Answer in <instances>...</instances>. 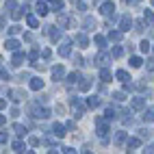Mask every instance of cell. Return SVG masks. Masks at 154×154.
<instances>
[{
    "instance_id": "cell-22",
    "label": "cell",
    "mask_w": 154,
    "mask_h": 154,
    "mask_svg": "<svg viewBox=\"0 0 154 154\" xmlns=\"http://www.w3.org/2000/svg\"><path fill=\"white\" fill-rule=\"evenodd\" d=\"M141 119L146 122V124H150V122H154V111H152V109H150V111H143Z\"/></svg>"
},
{
    "instance_id": "cell-48",
    "label": "cell",
    "mask_w": 154,
    "mask_h": 154,
    "mask_svg": "<svg viewBox=\"0 0 154 154\" xmlns=\"http://www.w3.org/2000/svg\"><path fill=\"white\" fill-rule=\"evenodd\" d=\"M126 5H137V2H141V0H124Z\"/></svg>"
},
{
    "instance_id": "cell-44",
    "label": "cell",
    "mask_w": 154,
    "mask_h": 154,
    "mask_svg": "<svg viewBox=\"0 0 154 154\" xmlns=\"http://www.w3.org/2000/svg\"><path fill=\"white\" fill-rule=\"evenodd\" d=\"M28 143H30V146H39V143H42V141H39L37 137H30V139H28Z\"/></svg>"
},
{
    "instance_id": "cell-15",
    "label": "cell",
    "mask_w": 154,
    "mask_h": 154,
    "mask_svg": "<svg viewBox=\"0 0 154 154\" xmlns=\"http://www.w3.org/2000/svg\"><path fill=\"white\" fill-rule=\"evenodd\" d=\"M135 111H141L143 106H146V98H132V104H130Z\"/></svg>"
},
{
    "instance_id": "cell-18",
    "label": "cell",
    "mask_w": 154,
    "mask_h": 154,
    "mask_svg": "<svg viewBox=\"0 0 154 154\" xmlns=\"http://www.w3.org/2000/svg\"><path fill=\"white\" fill-rule=\"evenodd\" d=\"M30 89H33V91L44 89V80L42 78H30Z\"/></svg>"
},
{
    "instance_id": "cell-26",
    "label": "cell",
    "mask_w": 154,
    "mask_h": 154,
    "mask_svg": "<svg viewBox=\"0 0 154 154\" xmlns=\"http://www.w3.org/2000/svg\"><path fill=\"white\" fill-rule=\"evenodd\" d=\"M115 76H117V78L122 80V83H126V80H130V76H128V72H126V69H117V72H115Z\"/></svg>"
},
{
    "instance_id": "cell-35",
    "label": "cell",
    "mask_w": 154,
    "mask_h": 154,
    "mask_svg": "<svg viewBox=\"0 0 154 154\" xmlns=\"http://www.w3.org/2000/svg\"><path fill=\"white\" fill-rule=\"evenodd\" d=\"M141 63H143L141 57H130V65H132V67H141Z\"/></svg>"
},
{
    "instance_id": "cell-4",
    "label": "cell",
    "mask_w": 154,
    "mask_h": 154,
    "mask_svg": "<svg viewBox=\"0 0 154 154\" xmlns=\"http://www.w3.org/2000/svg\"><path fill=\"white\" fill-rule=\"evenodd\" d=\"M69 104H72V109L76 111V117H80V115L85 113V106H83V102H80V98H72Z\"/></svg>"
},
{
    "instance_id": "cell-52",
    "label": "cell",
    "mask_w": 154,
    "mask_h": 154,
    "mask_svg": "<svg viewBox=\"0 0 154 154\" xmlns=\"http://www.w3.org/2000/svg\"><path fill=\"white\" fill-rule=\"evenodd\" d=\"M48 2H57V0H48Z\"/></svg>"
},
{
    "instance_id": "cell-10",
    "label": "cell",
    "mask_w": 154,
    "mask_h": 154,
    "mask_svg": "<svg viewBox=\"0 0 154 154\" xmlns=\"http://www.w3.org/2000/svg\"><path fill=\"white\" fill-rule=\"evenodd\" d=\"M63 76H65V69H63V65H54V67H52V78H54V80H61Z\"/></svg>"
},
{
    "instance_id": "cell-36",
    "label": "cell",
    "mask_w": 154,
    "mask_h": 154,
    "mask_svg": "<svg viewBox=\"0 0 154 154\" xmlns=\"http://www.w3.org/2000/svg\"><path fill=\"white\" fill-rule=\"evenodd\" d=\"M52 7H54V11H57V13H61L65 5H63V0H57V2H52Z\"/></svg>"
},
{
    "instance_id": "cell-55",
    "label": "cell",
    "mask_w": 154,
    "mask_h": 154,
    "mask_svg": "<svg viewBox=\"0 0 154 154\" xmlns=\"http://www.w3.org/2000/svg\"><path fill=\"white\" fill-rule=\"evenodd\" d=\"M152 50H154V48H152Z\"/></svg>"
},
{
    "instance_id": "cell-54",
    "label": "cell",
    "mask_w": 154,
    "mask_h": 154,
    "mask_svg": "<svg viewBox=\"0 0 154 154\" xmlns=\"http://www.w3.org/2000/svg\"><path fill=\"white\" fill-rule=\"evenodd\" d=\"M74 2H76V0H74Z\"/></svg>"
},
{
    "instance_id": "cell-17",
    "label": "cell",
    "mask_w": 154,
    "mask_h": 154,
    "mask_svg": "<svg viewBox=\"0 0 154 154\" xmlns=\"http://www.w3.org/2000/svg\"><path fill=\"white\" fill-rule=\"evenodd\" d=\"M5 48H7V50H13V52H15V50L20 48V42L11 37V39H7V42H5Z\"/></svg>"
},
{
    "instance_id": "cell-24",
    "label": "cell",
    "mask_w": 154,
    "mask_h": 154,
    "mask_svg": "<svg viewBox=\"0 0 154 154\" xmlns=\"http://www.w3.org/2000/svg\"><path fill=\"white\" fill-rule=\"evenodd\" d=\"M115 113H117V109H113V106H109V109L104 111V119H109V122H111V119H115V117H117Z\"/></svg>"
},
{
    "instance_id": "cell-31",
    "label": "cell",
    "mask_w": 154,
    "mask_h": 154,
    "mask_svg": "<svg viewBox=\"0 0 154 154\" xmlns=\"http://www.w3.org/2000/svg\"><path fill=\"white\" fill-rule=\"evenodd\" d=\"M96 28V20L94 17H85V30H94Z\"/></svg>"
},
{
    "instance_id": "cell-12",
    "label": "cell",
    "mask_w": 154,
    "mask_h": 154,
    "mask_svg": "<svg viewBox=\"0 0 154 154\" xmlns=\"http://www.w3.org/2000/svg\"><path fill=\"white\" fill-rule=\"evenodd\" d=\"M48 35H50V39H52V42H59V37H61V26H59V28L48 26Z\"/></svg>"
},
{
    "instance_id": "cell-49",
    "label": "cell",
    "mask_w": 154,
    "mask_h": 154,
    "mask_svg": "<svg viewBox=\"0 0 154 154\" xmlns=\"http://www.w3.org/2000/svg\"><path fill=\"white\" fill-rule=\"evenodd\" d=\"M5 122H7V117H5V115H0V126H2Z\"/></svg>"
},
{
    "instance_id": "cell-13",
    "label": "cell",
    "mask_w": 154,
    "mask_h": 154,
    "mask_svg": "<svg viewBox=\"0 0 154 154\" xmlns=\"http://www.w3.org/2000/svg\"><path fill=\"white\" fill-rule=\"evenodd\" d=\"M109 61H111V57H109V54H104V52H102V54H98V57L94 59V63L102 67V65H106V63H109Z\"/></svg>"
},
{
    "instance_id": "cell-41",
    "label": "cell",
    "mask_w": 154,
    "mask_h": 154,
    "mask_svg": "<svg viewBox=\"0 0 154 154\" xmlns=\"http://www.w3.org/2000/svg\"><path fill=\"white\" fill-rule=\"evenodd\" d=\"M20 30H22V28H20L17 24H13L11 28H9V35H17V33H20Z\"/></svg>"
},
{
    "instance_id": "cell-1",
    "label": "cell",
    "mask_w": 154,
    "mask_h": 154,
    "mask_svg": "<svg viewBox=\"0 0 154 154\" xmlns=\"http://www.w3.org/2000/svg\"><path fill=\"white\" fill-rule=\"evenodd\" d=\"M96 130H98V135L102 137V141L106 143V132H109V124H106V122H102L100 117H96Z\"/></svg>"
},
{
    "instance_id": "cell-23",
    "label": "cell",
    "mask_w": 154,
    "mask_h": 154,
    "mask_svg": "<svg viewBox=\"0 0 154 154\" xmlns=\"http://www.w3.org/2000/svg\"><path fill=\"white\" fill-rule=\"evenodd\" d=\"M13 132L17 137H24L26 135V126H22V124H13Z\"/></svg>"
},
{
    "instance_id": "cell-25",
    "label": "cell",
    "mask_w": 154,
    "mask_h": 154,
    "mask_svg": "<svg viewBox=\"0 0 154 154\" xmlns=\"http://www.w3.org/2000/svg\"><path fill=\"white\" fill-rule=\"evenodd\" d=\"M35 11H37L39 15H46V13H48V7H46V2H42V0H39V2H37V7H35Z\"/></svg>"
},
{
    "instance_id": "cell-51",
    "label": "cell",
    "mask_w": 154,
    "mask_h": 154,
    "mask_svg": "<svg viewBox=\"0 0 154 154\" xmlns=\"http://www.w3.org/2000/svg\"><path fill=\"white\" fill-rule=\"evenodd\" d=\"M5 106H7V102H5V100H0V109H5Z\"/></svg>"
},
{
    "instance_id": "cell-32",
    "label": "cell",
    "mask_w": 154,
    "mask_h": 154,
    "mask_svg": "<svg viewBox=\"0 0 154 154\" xmlns=\"http://www.w3.org/2000/svg\"><path fill=\"white\" fill-rule=\"evenodd\" d=\"M94 42H96L98 48H106V39L102 37V35H96V37H94Z\"/></svg>"
},
{
    "instance_id": "cell-53",
    "label": "cell",
    "mask_w": 154,
    "mask_h": 154,
    "mask_svg": "<svg viewBox=\"0 0 154 154\" xmlns=\"http://www.w3.org/2000/svg\"><path fill=\"white\" fill-rule=\"evenodd\" d=\"M152 5H154V0H152Z\"/></svg>"
},
{
    "instance_id": "cell-2",
    "label": "cell",
    "mask_w": 154,
    "mask_h": 154,
    "mask_svg": "<svg viewBox=\"0 0 154 154\" xmlns=\"http://www.w3.org/2000/svg\"><path fill=\"white\" fill-rule=\"evenodd\" d=\"M30 115L35 119H48L50 117V111L48 109H37V106H30Z\"/></svg>"
},
{
    "instance_id": "cell-3",
    "label": "cell",
    "mask_w": 154,
    "mask_h": 154,
    "mask_svg": "<svg viewBox=\"0 0 154 154\" xmlns=\"http://www.w3.org/2000/svg\"><path fill=\"white\" fill-rule=\"evenodd\" d=\"M5 94L11 96L13 102H22V100H26V94H24V91H20V89H5Z\"/></svg>"
},
{
    "instance_id": "cell-14",
    "label": "cell",
    "mask_w": 154,
    "mask_h": 154,
    "mask_svg": "<svg viewBox=\"0 0 154 154\" xmlns=\"http://www.w3.org/2000/svg\"><path fill=\"white\" fill-rule=\"evenodd\" d=\"M80 80H83V76H80L78 72H72V74L67 76V83L69 85H80Z\"/></svg>"
},
{
    "instance_id": "cell-6",
    "label": "cell",
    "mask_w": 154,
    "mask_h": 154,
    "mask_svg": "<svg viewBox=\"0 0 154 154\" xmlns=\"http://www.w3.org/2000/svg\"><path fill=\"white\" fill-rule=\"evenodd\" d=\"M72 42H69V39H63V42H61V48H59V54L61 57H69V52H72Z\"/></svg>"
},
{
    "instance_id": "cell-11",
    "label": "cell",
    "mask_w": 154,
    "mask_h": 154,
    "mask_svg": "<svg viewBox=\"0 0 154 154\" xmlns=\"http://www.w3.org/2000/svg\"><path fill=\"white\" fill-rule=\"evenodd\" d=\"M126 141H128V132H124V130H119L117 135H115V146H124Z\"/></svg>"
},
{
    "instance_id": "cell-42",
    "label": "cell",
    "mask_w": 154,
    "mask_h": 154,
    "mask_svg": "<svg viewBox=\"0 0 154 154\" xmlns=\"http://www.w3.org/2000/svg\"><path fill=\"white\" fill-rule=\"evenodd\" d=\"M37 57H39V50H37V48H35V50H30L28 59H30V61H37Z\"/></svg>"
},
{
    "instance_id": "cell-27",
    "label": "cell",
    "mask_w": 154,
    "mask_h": 154,
    "mask_svg": "<svg viewBox=\"0 0 154 154\" xmlns=\"http://www.w3.org/2000/svg\"><path fill=\"white\" fill-rule=\"evenodd\" d=\"M87 106H89V109H96V106H100V98H98V96H91V98L87 100Z\"/></svg>"
},
{
    "instance_id": "cell-30",
    "label": "cell",
    "mask_w": 154,
    "mask_h": 154,
    "mask_svg": "<svg viewBox=\"0 0 154 154\" xmlns=\"http://www.w3.org/2000/svg\"><path fill=\"white\" fill-rule=\"evenodd\" d=\"M5 9H7L9 13H13L15 9H17V2H15V0H7V2H5Z\"/></svg>"
},
{
    "instance_id": "cell-45",
    "label": "cell",
    "mask_w": 154,
    "mask_h": 154,
    "mask_svg": "<svg viewBox=\"0 0 154 154\" xmlns=\"http://www.w3.org/2000/svg\"><path fill=\"white\" fill-rule=\"evenodd\" d=\"M9 78V74H7V69H2V67H0V80H7Z\"/></svg>"
},
{
    "instance_id": "cell-43",
    "label": "cell",
    "mask_w": 154,
    "mask_h": 154,
    "mask_svg": "<svg viewBox=\"0 0 154 154\" xmlns=\"http://www.w3.org/2000/svg\"><path fill=\"white\" fill-rule=\"evenodd\" d=\"M9 141V132L5 130V132H0V143H7Z\"/></svg>"
},
{
    "instance_id": "cell-40",
    "label": "cell",
    "mask_w": 154,
    "mask_h": 154,
    "mask_svg": "<svg viewBox=\"0 0 154 154\" xmlns=\"http://www.w3.org/2000/svg\"><path fill=\"white\" fill-rule=\"evenodd\" d=\"M139 48H141V52H143V54L150 52V44H148V42H141V46H139Z\"/></svg>"
},
{
    "instance_id": "cell-47",
    "label": "cell",
    "mask_w": 154,
    "mask_h": 154,
    "mask_svg": "<svg viewBox=\"0 0 154 154\" xmlns=\"http://www.w3.org/2000/svg\"><path fill=\"white\" fill-rule=\"evenodd\" d=\"M143 152H148V154H154V143H150V146L143 150Z\"/></svg>"
},
{
    "instance_id": "cell-29",
    "label": "cell",
    "mask_w": 154,
    "mask_h": 154,
    "mask_svg": "<svg viewBox=\"0 0 154 154\" xmlns=\"http://www.w3.org/2000/svg\"><path fill=\"white\" fill-rule=\"evenodd\" d=\"M109 39L111 42H119L122 39V30H109Z\"/></svg>"
},
{
    "instance_id": "cell-9",
    "label": "cell",
    "mask_w": 154,
    "mask_h": 154,
    "mask_svg": "<svg viewBox=\"0 0 154 154\" xmlns=\"http://www.w3.org/2000/svg\"><path fill=\"white\" fill-rule=\"evenodd\" d=\"M22 63H24V52H17V50H15V54H13V59H11V65H13V67H20Z\"/></svg>"
},
{
    "instance_id": "cell-7",
    "label": "cell",
    "mask_w": 154,
    "mask_h": 154,
    "mask_svg": "<svg viewBox=\"0 0 154 154\" xmlns=\"http://www.w3.org/2000/svg\"><path fill=\"white\" fill-rule=\"evenodd\" d=\"M52 135H54L57 139H63V137H65V126H63V124H54V126H52Z\"/></svg>"
},
{
    "instance_id": "cell-33",
    "label": "cell",
    "mask_w": 154,
    "mask_h": 154,
    "mask_svg": "<svg viewBox=\"0 0 154 154\" xmlns=\"http://www.w3.org/2000/svg\"><path fill=\"white\" fill-rule=\"evenodd\" d=\"M13 150L15 152H28L26 146H24V141H13Z\"/></svg>"
},
{
    "instance_id": "cell-34",
    "label": "cell",
    "mask_w": 154,
    "mask_h": 154,
    "mask_svg": "<svg viewBox=\"0 0 154 154\" xmlns=\"http://www.w3.org/2000/svg\"><path fill=\"white\" fill-rule=\"evenodd\" d=\"M26 22H28L30 28H37V26H39V22H37V17H35V15H26Z\"/></svg>"
},
{
    "instance_id": "cell-37",
    "label": "cell",
    "mask_w": 154,
    "mask_h": 154,
    "mask_svg": "<svg viewBox=\"0 0 154 154\" xmlns=\"http://www.w3.org/2000/svg\"><path fill=\"white\" fill-rule=\"evenodd\" d=\"M122 54H124V48H122V46H115V48H113V57H115V59H119Z\"/></svg>"
},
{
    "instance_id": "cell-46",
    "label": "cell",
    "mask_w": 154,
    "mask_h": 154,
    "mask_svg": "<svg viewBox=\"0 0 154 154\" xmlns=\"http://www.w3.org/2000/svg\"><path fill=\"white\" fill-rule=\"evenodd\" d=\"M139 135H141V139H148L150 132H148V128H146V130H139Z\"/></svg>"
},
{
    "instance_id": "cell-8",
    "label": "cell",
    "mask_w": 154,
    "mask_h": 154,
    "mask_svg": "<svg viewBox=\"0 0 154 154\" xmlns=\"http://www.w3.org/2000/svg\"><path fill=\"white\" fill-rule=\"evenodd\" d=\"M113 11H115V5H113V2H104V5L100 7V13H102V15H106V17H109Z\"/></svg>"
},
{
    "instance_id": "cell-39",
    "label": "cell",
    "mask_w": 154,
    "mask_h": 154,
    "mask_svg": "<svg viewBox=\"0 0 154 154\" xmlns=\"http://www.w3.org/2000/svg\"><path fill=\"white\" fill-rule=\"evenodd\" d=\"M89 87H91V83H89V80H80V91H89Z\"/></svg>"
},
{
    "instance_id": "cell-5",
    "label": "cell",
    "mask_w": 154,
    "mask_h": 154,
    "mask_svg": "<svg viewBox=\"0 0 154 154\" xmlns=\"http://www.w3.org/2000/svg\"><path fill=\"white\" fill-rule=\"evenodd\" d=\"M132 26V20H130V15H122L119 17V30L122 33H126V30Z\"/></svg>"
},
{
    "instance_id": "cell-19",
    "label": "cell",
    "mask_w": 154,
    "mask_h": 154,
    "mask_svg": "<svg viewBox=\"0 0 154 154\" xmlns=\"http://www.w3.org/2000/svg\"><path fill=\"white\" fill-rule=\"evenodd\" d=\"M100 78H102V83H109V80L113 78V74H111V69H106V67H102V69H100Z\"/></svg>"
},
{
    "instance_id": "cell-16",
    "label": "cell",
    "mask_w": 154,
    "mask_h": 154,
    "mask_svg": "<svg viewBox=\"0 0 154 154\" xmlns=\"http://www.w3.org/2000/svg\"><path fill=\"white\" fill-rule=\"evenodd\" d=\"M76 44H78L80 48H87V46H89V39H87V35H85V33H78V35H76Z\"/></svg>"
},
{
    "instance_id": "cell-38",
    "label": "cell",
    "mask_w": 154,
    "mask_h": 154,
    "mask_svg": "<svg viewBox=\"0 0 154 154\" xmlns=\"http://www.w3.org/2000/svg\"><path fill=\"white\" fill-rule=\"evenodd\" d=\"M113 98H115L117 102H124V100H126V96H124V91H115V94H113Z\"/></svg>"
},
{
    "instance_id": "cell-50",
    "label": "cell",
    "mask_w": 154,
    "mask_h": 154,
    "mask_svg": "<svg viewBox=\"0 0 154 154\" xmlns=\"http://www.w3.org/2000/svg\"><path fill=\"white\" fill-rule=\"evenodd\" d=\"M148 67H150V69H154V61H148Z\"/></svg>"
},
{
    "instance_id": "cell-20",
    "label": "cell",
    "mask_w": 154,
    "mask_h": 154,
    "mask_svg": "<svg viewBox=\"0 0 154 154\" xmlns=\"http://www.w3.org/2000/svg\"><path fill=\"white\" fill-rule=\"evenodd\" d=\"M57 22H59V26H61V28H65V26L69 24V17H67L63 11H61V13H59V17H57Z\"/></svg>"
},
{
    "instance_id": "cell-28",
    "label": "cell",
    "mask_w": 154,
    "mask_h": 154,
    "mask_svg": "<svg viewBox=\"0 0 154 154\" xmlns=\"http://www.w3.org/2000/svg\"><path fill=\"white\" fill-rule=\"evenodd\" d=\"M126 143H128V148H130V150H135V148H139V146H141V139H137V137H130Z\"/></svg>"
},
{
    "instance_id": "cell-21",
    "label": "cell",
    "mask_w": 154,
    "mask_h": 154,
    "mask_svg": "<svg viewBox=\"0 0 154 154\" xmlns=\"http://www.w3.org/2000/svg\"><path fill=\"white\" fill-rule=\"evenodd\" d=\"M143 22H146V24H154V13L150 11V9H146V11H143Z\"/></svg>"
}]
</instances>
